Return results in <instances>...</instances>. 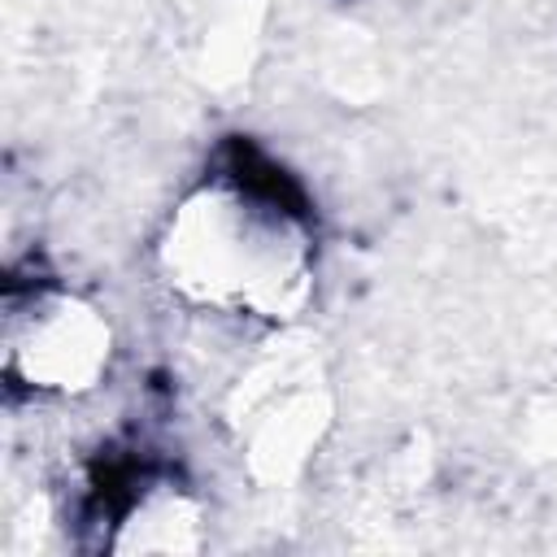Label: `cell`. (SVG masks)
Returning a JSON list of instances; mask_svg holds the SVG:
<instances>
[{
	"mask_svg": "<svg viewBox=\"0 0 557 557\" xmlns=\"http://www.w3.org/2000/svg\"><path fill=\"white\" fill-rule=\"evenodd\" d=\"M326 222L313 187L257 135L226 131L165 205L152 283L187 313L248 326H296L322 283Z\"/></svg>",
	"mask_w": 557,
	"mask_h": 557,
	"instance_id": "6da1fadb",
	"label": "cell"
},
{
	"mask_svg": "<svg viewBox=\"0 0 557 557\" xmlns=\"http://www.w3.org/2000/svg\"><path fill=\"white\" fill-rule=\"evenodd\" d=\"M109 309L44 252L13 257L0 278V387L4 405H74L96 396L117 366Z\"/></svg>",
	"mask_w": 557,
	"mask_h": 557,
	"instance_id": "7a4b0ae2",
	"label": "cell"
},
{
	"mask_svg": "<svg viewBox=\"0 0 557 557\" xmlns=\"http://www.w3.org/2000/svg\"><path fill=\"white\" fill-rule=\"evenodd\" d=\"M65 535L83 553H196L209 540V500L178 453L122 431L83 457L65 496Z\"/></svg>",
	"mask_w": 557,
	"mask_h": 557,
	"instance_id": "3957f363",
	"label": "cell"
}]
</instances>
